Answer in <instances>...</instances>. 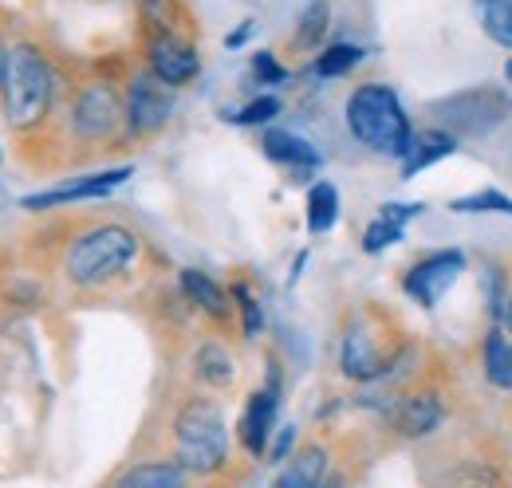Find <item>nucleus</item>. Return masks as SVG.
Here are the masks:
<instances>
[{"mask_svg": "<svg viewBox=\"0 0 512 488\" xmlns=\"http://www.w3.org/2000/svg\"><path fill=\"white\" fill-rule=\"evenodd\" d=\"M52 87H56L52 67L32 44L12 48L8 71H4V111H8V122L12 126H36L48 115Z\"/></svg>", "mask_w": 512, "mask_h": 488, "instance_id": "obj_2", "label": "nucleus"}, {"mask_svg": "<svg viewBox=\"0 0 512 488\" xmlns=\"http://www.w3.org/2000/svg\"><path fill=\"white\" fill-rule=\"evenodd\" d=\"M123 115H127V107L119 103V95H115L111 83H87L79 91L75 107H71V126H75L79 138L103 142V138H111L119 130Z\"/></svg>", "mask_w": 512, "mask_h": 488, "instance_id": "obj_5", "label": "nucleus"}, {"mask_svg": "<svg viewBox=\"0 0 512 488\" xmlns=\"http://www.w3.org/2000/svg\"><path fill=\"white\" fill-rule=\"evenodd\" d=\"M123 485L130 488H174L186 485V465H138L123 477Z\"/></svg>", "mask_w": 512, "mask_h": 488, "instance_id": "obj_21", "label": "nucleus"}, {"mask_svg": "<svg viewBox=\"0 0 512 488\" xmlns=\"http://www.w3.org/2000/svg\"><path fill=\"white\" fill-rule=\"evenodd\" d=\"M276 410H280V394H276V386L256 390L253 398H249V406H245L241 441H245V449H249L253 457H260L264 445H268V433H272V426H276Z\"/></svg>", "mask_w": 512, "mask_h": 488, "instance_id": "obj_11", "label": "nucleus"}, {"mask_svg": "<svg viewBox=\"0 0 512 488\" xmlns=\"http://www.w3.org/2000/svg\"><path fill=\"white\" fill-rule=\"evenodd\" d=\"M264 154H268L272 162H284V166H316V162H320V154H316L304 138H296V134H288V130L264 134Z\"/></svg>", "mask_w": 512, "mask_h": 488, "instance_id": "obj_15", "label": "nucleus"}, {"mask_svg": "<svg viewBox=\"0 0 512 488\" xmlns=\"http://www.w3.org/2000/svg\"><path fill=\"white\" fill-rule=\"evenodd\" d=\"M347 126H351V134H355L363 146H371V150H379V154L402 158L406 146H410L406 111H402L398 95H394L390 87H379V83L359 87V91L347 99Z\"/></svg>", "mask_w": 512, "mask_h": 488, "instance_id": "obj_1", "label": "nucleus"}, {"mask_svg": "<svg viewBox=\"0 0 512 488\" xmlns=\"http://www.w3.org/2000/svg\"><path fill=\"white\" fill-rule=\"evenodd\" d=\"M253 71H256V79H264V83H284V67L272 60L268 52H260V56H256Z\"/></svg>", "mask_w": 512, "mask_h": 488, "instance_id": "obj_29", "label": "nucleus"}, {"mask_svg": "<svg viewBox=\"0 0 512 488\" xmlns=\"http://www.w3.org/2000/svg\"><path fill=\"white\" fill-rule=\"evenodd\" d=\"M505 71H509V83H512V60H509V67H505Z\"/></svg>", "mask_w": 512, "mask_h": 488, "instance_id": "obj_33", "label": "nucleus"}, {"mask_svg": "<svg viewBox=\"0 0 512 488\" xmlns=\"http://www.w3.org/2000/svg\"><path fill=\"white\" fill-rule=\"evenodd\" d=\"M442 111H446L449 122H457V126H465V130L477 134V130H489L493 122L501 119L505 103H501V95H493V91H469V95L446 99Z\"/></svg>", "mask_w": 512, "mask_h": 488, "instance_id": "obj_10", "label": "nucleus"}, {"mask_svg": "<svg viewBox=\"0 0 512 488\" xmlns=\"http://www.w3.org/2000/svg\"><path fill=\"white\" fill-rule=\"evenodd\" d=\"M323 477H327V453H323L320 445H312V449H304L292 465H288V473H280V488H316L323 485Z\"/></svg>", "mask_w": 512, "mask_h": 488, "instance_id": "obj_16", "label": "nucleus"}, {"mask_svg": "<svg viewBox=\"0 0 512 488\" xmlns=\"http://www.w3.org/2000/svg\"><path fill=\"white\" fill-rule=\"evenodd\" d=\"M134 252H138V241H134V233L123 229V225H103V229H91V233H83L79 241L71 244V252H67V276L75 280V284H103V280H111V276H119L123 268H127L130 260H134Z\"/></svg>", "mask_w": 512, "mask_h": 488, "instance_id": "obj_4", "label": "nucleus"}, {"mask_svg": "<svg viewBox=\"0 0 512 488\" xmlns=\"http://www.w3.org/2000/svg\"><path fill=\"white\" fill-rule=\"evenodd\" d=\"M327 24H331V8H327V0H312V4L304 8V16H300L296 48H316V44L323 40V32H327Z\"/></svg>", "mask_w": 512, "mask_h": 488, "instance_id": "obj_24", "label": "nucleus"}, {"mask_svg": "<svg viewBox=\"0 0 512 488\" xmlns=\"http://www.w3.org/2000/svg\"><path fill=\"white\" fill-rule=\"evenodd\" d=\"M394 241H402V225L390 221V217H379V221L363 233V248H367V252H383L386 244H394Z\"/></svg>", "mask_w": 512, "mask_h": 488, "instance_id": "obj_27", "label": "nucleus"}, {"mask_svg": "<svg viewBox=\"0 0 512 488\" xmlns=\"http://www.w3.org/2000/svg\"><path fill=\"white\" fill-rule=\"evenodd\" d=\"M150 71H154L162 83L182 87V83H190L193 75L201 71V60H197L190 40H182L178 32H158V36L150 40Z\"/></svg>", "mask_w": 512, "mask_h": 488, "instance_id": "obj_9", "label": "nucleus"}, {"mask_svg": "<svg viewBox=\"0 0 512 488\" xmlns=\"http://www.w3.org/2000/svg\"><path fill=\"white\" fill-rule=\"evenodd\" d=\"M174 437H178V461L193 473H213L229 457L225 418L209 398H193L182 406L174 422Z\"/></svg>", "mask_w": 512, "mask_h": 488, "instance_id": "obj_3", "label": "nucleus"}, {"mask_svg": "<svg viewBox=\"0 0 512 488\" xmlns=\"http://www.w3.org/2000/svg\"><path fill=\"white\" fill-rule=\"evenodd\" d=\"M170 83H162L158 75H142L130 83L127 95V122L134 134H154L162 130L174 115V95L166 91Z\"/></svg>", "mask_w": 512, "mask_h": 488, "instance_id": "obj_7", "label": "nucleus"}, {"mask_svg": "<svg viewBox=\"0 0 512 488\" xmlns=\"http://www.w3.org/2000/svg\"><path fill=\"white\" fill-rule=\"evenodd\" d=\"M453 134H446V130H426V134H410V146H406V162H402V174L406 178H414L418 170H426V166H434V162H442L446 154H453Z\"/></svg>", "mask_w": 512, "mask_h": 488, "instance_id": "obj_14", "label": "nucleus"}, {"mask_svg": "<svg viewBox=\"0 0 512 488\" xmlns=\"http://www.w3.org/2000/svg\"><path fill=\"white\" fill-rule=\"evenodd\" d=\"M233 296L241 300V311H245V335H260V307H256V300L245 288H237Z\"/></svg>", "mask_w": 512, "mask_h": 488, "instance_id": "obj_30", "label": "nucleus"}, {"mask_svg": "<svg viewBox=\"0 0 512 488\" xmlns=\"http://www.w3.org/2000/svg\"><path fill=\"white\" fill-rule=\"evenodd\" d=\"M485 374H489L493 386L512 390V343L501 331H493L489 343H485Z\"/></svg>", "mask_w": 512, "mask_h": 488, "instance_id": "obj_20", "label": "nucleus"}, {"mask_svg": "<svg viewBox=\"0 0 512 488\" xmlns=\"http://www.w3.org/2000/svg\"><path fill=\"white\" fill-rule=\"evenodd\" d=\"M292 441H296V426H284V433H280L276 445H272V461H284L288 449H292Z\"/></svg>", "mask_w": 512, "mask_h": 488, "instance_id": "obj_31", "label": "nucleus"}, {"mask_svg": "<svg viewBox=\"0 0 512 488\" xmlns=\"http://www.w3.org/2000/svg\"><path fill=\"white\" fill-rule=\"evenodd\" d=\"M457 213H509L512 217V201L497 189H485V193H473V197H461L453 201Z\"/></svg>", "mask_w": 512, "mask_h": 488, "instance_id": "obj_25", "label": "nucleus"}, {"mask_svg": "<svg viewBox=\"0 0 512 488\" xmlns=\"http://www.w3.org/2000/svg\"><path fill=\"white\" fill-rule=\"evenodd\" d=\"M394 363V347H383V335L371 323H355L343 335V374L355 382H371Z\"/></svg>", "mask_w": 512, "mask_h": 488, "instance_id": "obj_6", "label": "nucleus"}, {"mask_svg": "<svg viewBox=\"0 0 512 488\" xmlns=\"http://www.w3.org/2000/svg\"><path fill=\"white\" fill-rule=\"evenodd\" d=\"M359 60H363V48H355V44H335V48H327L320 56L316 71H320V75H343V71H351Z\"/></svg>", "mask_w": 512, "mask_h": 488, "instance_id": "obj_26", "label": "nucleus"}, {"mask_svg": "<svg viewBox=\"0 0 512 488\" xmlns=\"http://www.w3.org/2000/svg\"><path fill=\"white\" fill-rule=\"evenodd\" d=\"M505 323H509V331H512V300H509V307H505Z\"/></svg>", "mask_w": 512, "mask_h": 488, "instance_id": "obj_32", "label": "nucleus"}, {"mask_svg": "<svg viewBox=\"0 0 512 488\" xmlns=\"http://www.w3.org/2000/svg\"><path fill=\"white\" fill-rule=\"evenodd\" d=\"M335 217H339V193H335V185H312V193H308V229L312 233H327L331 225H335Z\"/></svg>", "mask_w": 512, "mask_h": 488, "instance_id": "obj_19", "label": "nucleus"}, {"mask_svg": "<svg viewBox=\"0 0 512 488\" xmlns=\"http://www.w3.org/2000/svg\"><path fill=\"white\" fill-rule=\"evenodd\" d=\"M477 16H481V28L489 32V40H497L501 48H512V0H477Z\"/></svg>", "mask_w": 512, "mask_h": 488, "instance_id": "obj_18", "label": "nucleus"}, {"mask_svg": "<svg viewBox=\"0 0 512 488\" xmlns=\"http://www.w3.org/2000/svg\"><path fill=\"white\" fill-rule=\"evenodd\" d=\"M461 268H465V256L461 252H434V256H426V260H418L410 268L406 292L422 307H434L453 288V280L461 276Z\"/></svg>", "mask_w": 512, "mask_h": 488, "instance_id": "obj_8", "label": "nucleus"}, {"mask_svg": "<svg viewBox=\"0 0 512 488\" xmlns=\"http://www.w3.org/2000/svg\"><path fill=\"white\" fill-rule=\"evenodd\" d=\"M197 374L209 386H229L233 382V359H229V351L217 347V343H205L197 351Z\"/></svg>", "mask_w": 512, "mask_h": 488, "instance_id": "obj_22", "label": "nucleus"}, {"mask_svg": "<svg viewBox=\"0 0 512 488\" xmlns=\"http://www.w3.org/2000/svg\"><path fill=\"white\" fill-rule=\"evenodd\" d=\"M394 426L406 437H426V433H434V429L442 426V402L434 394H414V398H406L398 406Z\"/></svg>", "mask_w": 512, "mask_h": 488, "instance_id": "obj_13", "label": "nucleus"}, {"mask_svg": "<svg viewBox=\"0 0 512 488\" xmlns=\"http://www.w3.org/2000/svg\"><path fill=\"white\" fill-rule=\"evenodd\" d=\"M182 288L190 292L193 304L201 307V311H209L213 319H225V315H229L225 292H221V288H217L209 276H201V272H193V268H190V272H182Z\"/></svg>", "mask_w": 512, "mask_h": 488, "instance_id": "obj_17", "label": "nucleus"}, {"mask_svg": "<svg viewBox=\"0 0 512 488\" xmlns=\"http://www.w3.org/2000/svg\"><path fill=\"white\" fill-rule=\"evenodd\" d=\"M130 178V170H107V174H95L87 182L64 185V189H52V193H36V197H24V209H52V205H64V201H83V197H107L115 185H123Z\"/></svg>", "mask_w": 512, "mask_h": 488, "instance_id": "obj_12", "label": "nucleus"}, {"mask_svg": "<svg viewBox=\"0 0 512 488\" xmlns=\"http://www.w3.org/2000/svg\"><path fill=\"white\" fill-rule=\"evenodd\" d=\"M272 115H280V99H272V95H264V99H256L249 103L241 115H233L237 122H245V126H256V122H268Z\"/></svg>", "mask_w": 512, "mask_h": 488, "instance_id": "obj_28", "label": "nucleus"}, {"mask_svg": "<svg viewBox=\"0 0 512 488\" xmlns=\"http://www.w3.org/2000/svg\"><path fill=\"white\" fill-rule=\"evenodd\" d=\"M142 4V16L150 20L154 36L158 32H178L182 36V20H186V8L178 0H138Z\"/></svg>", "mask_w": 512, "mask_h": 488, "instance_id": "obj_23", "label": "nucleus"}]
</instances>
